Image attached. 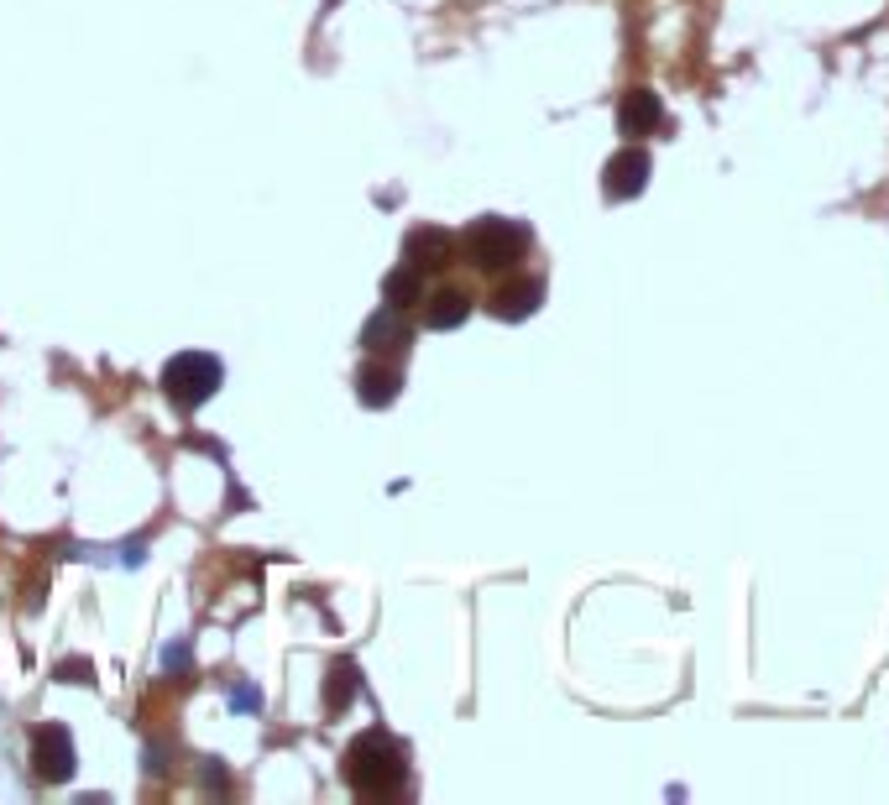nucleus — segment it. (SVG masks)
Here are the masks:
<instances>
[{
	"instance_id": "nucleus-6",
	"label": "nucleus",
	"mask_w": 889,
	"mask_h": 805,
	"mask_svg": "<svg viewBox=\"0 0 889 805\" xmlns=\"http://www.w3.org/2000/svg\"><path fill=\"white\" fill-rule=\"evenodd\" d=\"M455 262V236L440 225H419L414 236H408V267H419V272H440Z\"/></svg>"
},
{
	"instance_id": "nucleus-12",
	"label": "nucleus",
	"mask_w": 889,
	"mask_h": 805,
	"mask_svg": "<svg viewBox=\"0 0 889 805\" xmlns=\"http://www.w3.org/2000/svg\"><path fill=\"white\" fill-rule=\"evenodd\" d=\"M382 304L387 309H398V314H408L414 304H424V272L419 267H393L387 272V283H382Z\"/></svg>"
},
{
	"instance_id": "nucleus-9",
	"label": "nucleus",
	"mask_w": 889,
	"mask_h": 805,
	"mask_svg": "<svg viewBox=\"0 0 889 805\" xmlns=\"http://www.w3.org/2000/svg\"><path fill=\"white\" fill-rule=\"evenodd\" d=\"M414 340V330L403 325V314L398 309H377L372 319H367V330H361V345H367V351L377 356V351H403V345Z\"/></svg>"
},
{
	"instance_id": "nucleus-7",
	"label": "nucleus",
	"mask_w": 889,
	"mask_h": 805,
	"mask_svg": "<svg viewBox=\"0 0 889 805\" xmlns=\"http://www.w3.org/2000/svg\"><path fill=\"white\" fill-rule=\"evenodd\" d=\"M665 126V105H659L654 89H628L623 105H618V131L623 136H649Z\"/></svg>"
},
{
	"instance_id": "nucleus-4",
	"label": "nucleus",
	"mask_w": 889,
	"mask_h": 805,
	"mask_svg": "<svg viewBox=\"0 0 889 805\" xmlns=\"http://www.w3.org/2000/svg\"><path fill=\"white\" fill-rule=\"evenodd\" d=\"M74 764H79V753H74V738H68L63 722H48L32 732V774L37 779L63 785V779H74Z\"/></svg>"
},
{
	"instance_id": "nucleus-10",
	"label": "nucleus",
	"mask_w": 889,
	"mask_h": 805,
	"mask_svg": "<svg viewBox=\"0 0 889 805\" xmlns=\"http://www.w3.org/2000/svg\"><path fill=\"white\" fill-rule=\"evenodd\" d=\"M466 314H471L466 288H440L435 298H424V325L429 330H455V325H466Z\"/></svg>"
},
{
	"instance_id": "nucleus-11",
	"label": "nucleus",
	"mask_w": 889,
	"mask_h": 805,
	"mask_svg": "<svg viewBox=\"0 0 889 805\" xmlns=\"http://www.w3.org/2000/svg\"><path fill=\"white\" fill-rule=\"evenodd\" d=\"M398 387H403V377H398V366H377V361H367L356 372V393H361V403L367 408H387L398 398Z\"/></svg>"
},
{
	"instance_id": "nucleus-16",
	"label": "nucleus",
	"mask_w": 889,
	"mask_h": 805,
	"mask_svg": "<svg viewBox=\"0 0 889 805\" xmlns=\"http://www.w3.org/2000/svg\"><path fill=\"white\" fill-rule=\"evenodd\" d=\"M163 664H168L173 675H189V643H173V649L163 654Z\"/></svg>"
},
{
	"instance_id": "nucleus-15",
	"label": "nucleus",
	"mask_w": 889,
	"mask_h": 805,
	"mask_svg": "<svg viewBox=\"0 0 889 805\" xmlns=\"http://www.w3.org/2000/svg\"><path fill=\"white\" fill-rule=\"evenodd\" d=\"M231 706H236V711H262V690L236 685V690H231Z\"/></svg>"
},
{
	"instance_id": "nucleus-17",
	"label": "nucleus",
	"mask_w": 889,
	"mask_h": 805,
	"mask_svg": "<svg viewBox=\"0 0 889 805\" xmlns=\"http://www.w3.org/2000/svg\"><path fill=\"white\" fill-rule=\"evenodd\" d=\"M142 549H147V539H136V544H126V555H121V560H126V565H142V560H147V555H142Z\"/></svg>"
},
{
	"instance_id": "nucleus-2",
	"label": "nucleus",
	"mask_w": 889,
	"mask_h": 805,
	"mask_svg": "<svg viewBox=\"0 0 889 805\" xmlns=\"http://www.w3.org/2000/svg\"><path fill=\"white\" fill-rule=\"evenodd\" d=\"M220 382H225V366L215 356H204V351H178L168 366H163V393L173 408H204L215 393H220Z\"/></svg>"
},
{
	"instance_id": "nucleus-8",
	"label": "nucleus",
	"mask_w": 889,
	"mask_h": 805,
	"mask_svg": "<svg viewBox=\"0 0 889 805\" xmlns=\"http://www.w3.org/2000/svg\"><path fill=\"white\" fill-rule=\"evenodd\" d=\"M539 298H544V283L539 278H513L492 293V314L497 319H529L539 309Z\"/></svg>"
},
{
	"instance_id": "nucleus-1",
	"label": "nucleus",
	"mask_w": 889,
	"mask_h": 805,
	"mask_svg": "<svg viewBox=\"0 0 889 805\" xmlns=\"http://www.w3.org/2000/svg\"><path fill=\"white\" fill-rule=\"evenodd\" d=\"M408 779V758L398 748V738L387 732H361V738L346 748V785L361 800H393Z\"/></svg>"
},
{
	"instance_id": "nucleus-5",
	"label": "nucleus",
	"mask_w": 889,
	"mask_h": 805,
	"mask_svg": "<svg viewBox=\"0 0 889 805\" xmlns=\"http://www.w3.org/2000/svg\"><path fill=\"white\" fill-rule=\"evenodd\" d=\"M649 173H654L649 152H644V147H623L618 157H607V168H602V189H607V199H633V194H644Z\"/></svg>"
},
{
	"instance_id": "nucleus-14",
	"label": "nucleus",
	"mask_w": 889,
	"mask_h": 805,
	"mask_svg": "<svg viewBox=\"0 0 889 805\" xmlns=\"http://www.w3.org/2000/svg\"><path fill=\"white\" fill-rule=\"evenodd\" d=\"M53 680H63V685H89V680H95V664H89V659H63L58 670H53Z\"/></svg>"
},
{
	"instance_id": "nucleus-13",
	"label": "nucleus",
	"mask_w": 889,
	"mask_h": 805,
	"mask_svg": "<svg viewBox=\"0 0 889 805\" xmlns=\"http://www.w3.org/2000/svg\"><path fill=\"white\" fill-rule=\"evenodd\" d=\"M356 680H361V675H356L351 659H335V664H330V675H325V711H330V717L356 701Z\"/></svg>"
},
{
	"instance_id": "nucleus-3",
	"label": "nucleus",
	"mask_w": 889,
	"mask_h": 805,
	"mask_svg": "<svg viewBox=\"0 0 889 805\" xmlns=\"http://www.w3.org/2000/svg\"><path fill=\"white\" fill-rule=\"evenodd\" d=\"M529 225H518V220H503V215H487V220H476L466 230V257L471 267H482V272H503L513 267L523 251H529Z\"/></svg>"
}]
</instances>
